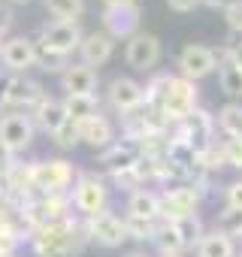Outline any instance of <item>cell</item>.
<instances>
[{
	"instance_id": "cell-1",
	"label": "cell",
	"mask_w": 242,
	"mask_h": 257,
	"mask_svg": "<svg viewBox=\"0 0 242 257\" xmlns=\"http://www.w3.org/2000/svg\"><path fill=\"white\" fill-rule=\"evenodd\" d=\"M88 239L85 227L76 224L73 218L55 221L49 227H40L31 233V248L37 257H70L82 248V242Z\"/></svg>"
},
{
	"instance_id": "cell-2",
	"label": "cell",
	"mask_w": 242,
	"mask_h": 257,
	"mask_svg": "<svg viewBox=\"0 0 242 257\" xmlns=\"http://www.w3.org/2000/svg\"><path fill=\"white\" fill-rule=\"evenodd\" d=\"M176 131L170 134V140L173 143H182V146H188L194 155H200V152H206L209 146H212V134H215V118L206 112V109H191L179 124H173Z\"/></svg>"
},
{
	"instance_id": "cell-3",
	"label": "cell",
	"mask_w": 242,
	"mask_h": 257,
	"mask_svg": "<svg viewBox=\"0 0 242 257\" xmlns=\"http://www.w3.org/2000/svg\"><path fill=\"white\" fill-rule=\"evenodd\" d=\"M73 164L67 161H34L31 164V191L37 197H49V194H64L73 185Z\"/></svg>"
},
{
	"instance_id": "cell-4",
	"label": "cell",
	"mask_w": 242,
	"mask_h": 257,
	"mask_svg": "<svg viewBox=\"0 0 242 257\" xmlns=\"http://www.w3.org/2000/svg\"><path fill=\"white\" fill-rule=\"evenodd\" d=\"M191 109H197V88H194V82L185 79V76H173L170 91H167V97H164V103H161L164 118H167L170 127H173V124H179Z\"/></svg>"
},
{
	"instance_id": "cell-5",
	"label": "cell",
	"mask_w": 242,
	"mask_h": 257,
	"mask_svg": "<svg viewBox=\"0 0 242 257\" xmlns=\"http://www.w3.org/2000/svg\"><path fill=\"white\" fill-rule=\"evenodd\" d=\"M106 200H109V191H106V185L97 179V176H91V173H82L79 179H76V185H73V197H70V203L85 215V218H94V215H100L103 209H106Z\"/></svg>"
},
{
	"instance_id": "cell-6",
	"label": "cell",
	"mask_w": 242,
	"mask_h": 257,
	"mask_svg": "<svg viewBox=\"0 0 242 257\" xmlns=\"http://www.w3.org/2000/svg\"><path fill=\"white\" fill-rule=\"evenodd\" d=\"M82 37L85 34L79 31V25H73V22H52L40 34V49H46V52H52L58 58H67V55L79 52Z\"/></svg>"
},
{
	"instance_id": "cell-7",
	"label": "cell",
	"mask_w": 242,
	"mask_h": 257,
	"mask_svg": "<svg viewBox=\"0 0 242 257\" xmlns=\"http://www.w3.org/2000/svg\"><path fill=\"white\" fill-rule=\"evenodd\" d=\"M34 134H37V127H34L31 115H25V112L0 115V143H4L13 155H22L34 143Z\"/></svg>"
},
{
	"instance_id": "cell-8",
	"label": "cell",
	"mask_w": 242,
	"mask_h": 257,
	"mask_svg": "<svg viewBox=\"0 0 242 257\" xmlns=\"http://www.w3.org/2000/svg\"><path fill=\"white\" fill-rule=\"evenodd\" d=\"M200 194L203 188H170L161 194V218L164 221H182L188 215L197 212V203H200Z\"/></svg>"
},
{
	"instance_id": "cell-9",
	"label": "cell",
	"mask_w": 242,
	"mask_h": 257,
	"mask_svg": "<svg viewBox=\"0 0 242 257\" xmlns=\"http://www.w3.org/2000/svg\"><path fill=\"white\" fill-rule=\"evenodd\" d=\"M85 233H88V239H94V242H100V245H106V248H118L121 242L128 239L125 221H121L115 212H106V209H103L100 215L88 218Z\"/></svg>"
},
{
	"instance_id": "cell-10",
	"label": "cell",
	"mask_w": 242,
	"mask_h": 257,
	"mask_svg": "<svg viewBox=\"0 0 242 257\" xmlns=\"http://www.w3.org/2000/svg\"><path fill=\"white\" fill-rule=\"evenodd\" d=\"M43 100V88L40 82L28 79V76H13L4 82L0 91V106H16V109H34Z\"/></svg>"
},
{
	"instance_id": "cell-11",
	"label": "cell",
	"mask_w": 242,
	"mask_h": 257,
	"mask_svg": "<svg viewBox=\"0 0 242 257\" xmlns=\"http://www.w3.org/2000/svg\"><path fill=\"white\" fill-rule=\"evenodd\" d=\"M179 67H182V76L197 82V79H206L209 73L218 70V52L215 49H206V46H185L182 55H179Z\"/></svg>"
},
{
	"instance_id": "cell-12",
	"label": "cell",
	"mask_w": 242,
	"mask_h": 257,
	"mask_svg": "<svg viewBox=\"0 0 242 257\" xmlns=\"http://www.w3.org/2000/svg\"><path fill=\"white\" fill-rule=\"evenodd\" d=\"M109 103H112V109L131 115V112L146 106V88L128 76H118L109 82Z\"/></svg>"
},
{
	"instance_id": "cell-13",
	"label": "cell",
	"mask_w": 242,
	"mask_h": 257,
	"mask_svg": "<svg viewBox=\"0 0 242 257\" xmlns=\"http://www.w3.org/2000/svg\"><path fill=\"white\" fill-rule=\"evenodd\" d=\"M103 28L112 40H131L140 34V7H109L103 10Z\"/></svg>"
},
{
	"instance_id": "cell-14",
	"label": "cell",
	"mask_w": 242,
	"mask_h": 257,
	"mask_svg": "<svg viewBox=\"0 0 242 257\" xmlns=\"http://www.w3.org/2000/svg\"><path fill=\"white\" fill-rule=\"evenodd\" d=\"M128 64L140 73H149L158 61H161V40L155 34H137L128 40V52H125Z\"/></svg>"
},
{
	"instance_id": "cell-15",
	"label": "cell",
	"mask_w": 242,
	"mask_h": 257,
	"mask_svg": "<svg viewBox=\"0 0 242 257\" xmlns=\"http://www.w3.org/2000/svg\"><path fill=\"white\" fill-rule=\"evenodd\" d=\"M0 61L13 73H25V70L37 67V43L28 37H13L0 46Z\"/></svg>"
},
{
	"instance_id": "cell-16",
	"label": "cell",
	"mask_w": 242,
	"mask_h": 257,
	"mask_svg": "<svg viewBox=\"0 0 242 257\" xmlns=\"http://www.w3.org/2000/svg\"><path fill=\"white\" fill-rule=\"evenodd\" d=\"M31 121H34V127H40L43 134L55 137L61 127L67 124L64 103H61V100H55V97H46V94H43V100H40V103L34 106V112H31Z\"/></svg>"
},
{
	"instance_id": "cell-17",
	"label": "cell",
	"mask_w": 242,
	"mask_h": 257,
	"mask_svg": "<svg viewBox=\"0 0 242 257\" xmlns=\"http://www.w3.org/2000/svg\"><path fill=\"white\" fill-rule=\"evenodd\" d=\"M112 49H115V43H112V37L106 31H91V34L82 37L79 55H82V64L94 70V67H103L112 58Z\"/></svg>"
},
{
	"instance_id": "cell-18",
	"label": "cell",
	"mask_w": 242,
	"mask_h": 257,
	"mask_svg": "<svg viewBox=\"0 0 242 257\" xmlns=\"http://www.w3.org/2000/svg\"><path fill=\"white\" fill-rule=\"evenodd\" d=\"M61 85L67 94H79L88 97L97 91V70L85 67V64H67V70L61 73Z\"/></svg>"
},
{
	"instance_id": "cell-19",
	"label": "cell",
	"mask_w": 242,
	"mask_h": 257,
	"mask_svg": "<svg viewBox=\"0 0 242 257\" xmlns=\"http://www.w3.org/2000/svg\"><path fill=\"white\" fill-rule=\"evenodd\" d=\"M79 140L94 146V149H106L112 146L115 140V131H112V121L106 115H94V118H85L79 121Z\"/></svg>"
},
{
	"instance_id": "cell-20",
	"label": "cell",
	"mask_w": 242,
	"mask_h": 257,
	"mask_svg": "<svg viewBox=\"0 0 242 257\" xmlns=\"http://www.w3.org/2000/svg\"><path fill=\"white\" fill-rule=\"evenodd\" d=\"M128 215L158 221V218H161V194L146 191V188L134 191V194H131V200H128Z\"/></svg>"
},
{
	"instance_id": "cell-21",
	"label": "cell",
	"mask_w": 242,
	"mask_h": 257,
	"mask_svg": "<svg viewBox=\"0 0 242 257\" xmlns=\"http://www.w3.org/2000/svg\"><path fill=\"white\" fill-rule=\"evenodd\" d=\"M64 112H67V118L70 121H85V118H94V115H100V100H97V94H88V97H79V94H67L64 100Z\"/></svg>"
},
{
	"instance_id": "cell-22",
	"label": "cell",
	"mask_w": 242,
	"mask_h": 257,
	"mask_svg": "<svg viewBox=\"0 0 242 257\" xmlns=\"http://www.w3.org/2000/svg\"><path fill=\"white\" fill-rule=\"evenodd\" d=\"M197 257H236V245L221 230H212V233H203L197 245Z\"/></svg>"
},
{
	"instance_id": "cell-23",
	"label": "cell",
	"mask_w": 242,
	"mask_h": 257,
	"mask_svg": "<svg viewBox=\"0 0 242 257\" xmlns=\"http://www.w3.org/2000/svg\"><path fill=\"white\" fill-rule=\"evenodd\" d=\"M43 4H46L49 16L55 22H73V25H79V19L85 13V0H43Z\"/></svg>"
},
{
	"instance_id": "cell-24",
	"label": "cell",
	"mask_w": 242,
	"mask_h": 257,
	"mask_svg": "<svg viewBox=\"0 0 242 257\" xmlns=\"http://www.w3.org/2000/svg\"><path fill=\"white\" fill-rule=\"evenodd\" d=\"M137 161H140V152H134V149H128V146H112V149L103 155V164H106V170H109L112 176L131 170Z\"/></svg>"
},
{
	"instance_id": "cell-25",
	"label": "cell",
	"mask_w": 242,
	"mask_h": 257,
	"mask_svg": "<svg viewBox=\"0 0 242 257\" xmlns=\"http://www.w3.org/2000/svg\"><path fill=\"white\" fill-rule=\"evenodd\" d=\"M215 124H218V131H221L224 137H242V106L227 103V106L218 112Z\"/></svg>"
},
{
	"instance_id": "cell-26",
	"label": "cell",
	"mask_w": 242,
	"mask_h": 257,
	"mask_svg": "<svg viewBox=\"0 0 242 257\" xmlns=\"http://www.w3.org/2000/svg\"><path fill=\"white\" fill-rule=\"evenodd\" d=\"M155 242H158L161 254H176V251H185V242H182V236H179L176 224H173V221H164V218H161V227H158V233H155Z\"/></svg>"
},
{
	"instance_id": "cell-27",
	"label": "cell",
	"mask_w": 242,
	"mask_h": 257,
	"mask_svg": "<svg viewBox=\"0 0 242 257\" xmlns=\"http://www.w3.org/2000/svg\"><path fill=\"white\" fill-rule=\"evenodd\" d=\"M218 82H221L224 94H242V73L224 55H218Z\"/></svg>"
},
{
	"instance_id": "cell-28",
	"label": "cell",
	"mask_w": 242,
	"mask_h": 257,
	"mask_svg": "<svg viewBox=\"0 0 242 257\" xmlns=\"http://www.w3.org/2000/svg\"><path fill=\"white\" fill-rule=\"evenodd\" d=\"M158 227H161V218H158V221H149V218H134V215H128V218H125L128 239H140V242H146V239H155Z\"/></svg>"
},
{
	"instance_id": "cell-29",
	"label": "cell",
	"mask_w": 242,
	"mask_h": 257,
	"mask_svg": "<svg viewBox=\"0 0 242 257\" xmlns=\"http://www.w3.org/2000/svg\"><path fill=\"white\" fill-rule=\"evenodd\" d=\"M173 224H176V230H179V236H182L185 248L200 245V239H203V224H200V218H197V215H188V218L173 221Z\"/></svg>"
},
{
	"instance_id": "cell-30",
	"label": "cell",
	"mask_w": 242,
	"mask_h": 257,
	"mask_svg": "<svg viewBox=\"0 0 242 257\" xmlns=\"http://www.w3.org/2000/svg\"><path fill=\"white\" fill-rule=\"evenodd\" d=\"M170 82H173V76H167V73L155 76V79L146 85V106L161 109V103H164V97H167V91H170Z\"/></svg>"
},
{
	"instance_id": "cell-31",
	"label": "cell",
	"mask_w": 242,
	"mask_h": 257,
	"mask_svg": "<svg viewBox=\"0 0 242 257\" xmlns=\"http://www.w3.org/2000/svg\"><path fill=\"white\" fill-rule=\"evenodd\" d=\"M215 230H221L224 236H242V209H236V206H227L224 212H221V218H218V227Z\"/></svg>"
},
{
	"instance_id": "cell-32",
	"label": "cell",
	"mask_w": 242,
	"mask_h": 257,
	"mask_svg": "<svg viewBox=\"0 0 242 257\" xmlns=\"http://www.w3.org/2000/svg\"><path fill=\"white\" fill-rule=\"evenodd\" d=\"M52 140H55V146H58V149H64V152H70V149H76V146L82 143V140H79V124L67 118V124L61 127V131H58V134H55Z\"/></svg>"
},
{
	"instance_id": "cell-33",
	"label": "cell",
	"mask_w": 242,
	"mask_h": 257,
	"mask_svg": "<svg viewBox=\"0 0 242 257\" xmlns=\"http://www.w3.org/2000/svg\"><path fill=\"white\" fill-rule=\"evenodd\" d=\"M197 164H200L206 173H212V170H221V167L227 164V161H224V149L212 143L206 152H200V155H197Z\"/></svg>"
},
{
	"instance_id": "cell-34",
	"label": "cell",
	"mask_w": 242,
	"mask_h": 257,
	"mask_svg": "<svg viewBox=\"0 0 242 257\" xmlns=\"http://www.w3.org/2000/svg\"><path fill=\"white\" fill-rule=\"evenodd\" d=\"M221 149H224V161H227V167L242 170V137H227V143H224Z\"/></svg>"
},
{
	"instance_id": "cell-35",
	"label": "cell",
	"mask_w": 242,
	"mask_h": 257,
	"mask_svg": "<svg viewBox=\"0 0 242 257\" xmlns=\"http://www.w3.org/2000/svg\"><path fill=\"white\" fill-rule=\"evenodd\" d=\"M224 19H227L230 31L242 37V0H230V4L224 7Z\"/></svg>"
},
{
	"instance_id": "cell-36",
	"label": "cell",
	"mask_w": 242,
	"mask_h": 257,
	"mask_svg": "<svg viewBox=\"0 0 242 257\" xmlns=\"http://www.w3.org/2000/svg\"><path fill=\"white\" fill-rule=\"evenodd\" d=\"M221 55H224L233 67H239V73H242V40H239V43H227Z\"/></svg>"
},
{
	"instance_id": "cell-37",
	"label": "cell",
	"mask_w": 242,
	"mask_h": 257,
	"mask_svg": "<svg viewBox=\"0 0 242 257\" xmlns=\"http://www.w3.org/2000/svg\"><path fill=\"white\" fill-rule=\"evenodd\" d=\"M227 206H236V209H242V182H233V185H227Z\"/></svg>"
},
{
	"instance_id": "cell-38",
	"label": "cell",
	"mask_w": 242,
	"mask_h": 257,
	"mask_svg": "<svg viewBox=\"0 0 242 257\" xmlns=\"http://www.w3.org/2000/svg\"><path fill=\"white\" fill-rule=\"evenodd\" d=\"M13 28V10L10 7H0V40H4Z\"/></svg>"
},
{
	"instance_id": "cell-39",
	"label": "cell",
	"mask_w": 242,
	"mask_h": 257,
	"mask_svg": "<svg viewBox=\"0 0 242 257\" xmlns=\"http://www.w3.org/2000/svg\"><path fill=\"white\" fill-rule=\"evenodd\" d=\"M167 4H170V10H176V13H191V10L200 7V0H167Z\"/></svg>"
},
{
	"instance_id": "cell-40",
	"label": "cell",
	"mask_w": 242,
	"mask_h": 257,
	"mask_svg": "<svg viewBox=\"0 0 242 257\" xmlns=\"http://www.w3.org/2000/svg\"><path fill=\"white\" fill-rule=\"evenodd\" d=\"M13 164H16V155H13V152H10V149L4 146V143H0V170L7 173V170H10Z\"/></svg>"
},
{
	"instance_id": "cell-41",
	"label": "cell",
	"mask_w": 242,
	"mask_h": 257,
	"mask_svg": "<svg viewBox=\"0 0 242 257\" xmlns=\"http://www.w3.org/2000/svg\"><path fill=\"white\" fill-rule=\"evenodd\" d=\"M137 0H103V7L109 10V7H134Z\"/></svg>"
},
{
	"instance_id": "cell-42",
	"label": "cell",
	"mask_w": 242,
	"mask_h": 257,
	"mask_svg": "<svg viewBox=\"0 0 242 257\" xmlns=\"http://www.w3.org/2000/svg\"><path fill=\"white\" fill-rule=\"evenodd\" d=\"M200 4H206V7H212V10H218V7L224 10V7H227V0H200Z\"/></svg>"
},
{
	"instance_id": "cell-43",
	"label": "cell",
	"mask_w": 242,
	"mask_h": 257,
	"mask_svg": "<svg viewBox=\"0 0 242 257\" xmlns=\"http://www.w3.org/2000/svg\"><path fill=\"white\" fill-rule=\"evenodd\" d=\"M125 257H149L146 251H131V254H125Z\"/></svg>"
},
{
	"instance_id": "cell-44",
	"label": "cell",
	"mask_w": 242,
	"mask_h": 257,
	"mask_svg": "<svg viewBox=\"0 0 242 257\" xmlns=\"http://www.w3.org/2000/svg\"><path fill=\"white\" fill-rule=\"evenodd\" d=\"M161 257H185L182 251H176V254H161Z\"/></svg>"
},
{
	"instance_id": "cell-45",
	"label": "cell",
	"mask_w": 242,
	"mask_h": 257,
	"mask_svg": "<svg viewBox=\"0 0 242 257\" xmlns=\"http://www.w3.org/2000/svg\"><path fill=\"white\" fill-rule=\"evenodd\" d=\"M0 257H19V254H16V251H10V254H0Z\"/></svg>"
},
{
	"instance_id": "cell-46",
	"label": "cell",
	"mask_w": 242,
	"mask_h": 257,
	"mask_svg": "<svg viewBox=\"0 0 242 257\" xmlns=\"http://www.w3.org/2000/svg\"><path fill=\"white\" fill-rule=\"evenodd\" d=\"M13 4H28V0H13Z\"/></svg>"
},
{
	"instance_id": "cell-47",
	"label": "cell",
	"mask_w": 242,
	"mask_h": 257,
	"mask_svg": "<svg viewBox=\"0 0 242 257\" xmlns=\"http://www.w3.org/2000/svg\"><path fill=\"white\" fill-rule=\"evenodd\" d=\"M0 182H4V170H0Z\"/></svg>"
},
{
	"instance_id": "cell-48",
	"label": "cell",
	"mask_w": 242,
	"mask_h": 257,
	"mask_svg": "<svg viewBox=\"0 0 242 257\" xmlns=\"http://www.w3.org/2000/svg\"><path fill=\"white\" fill-rule=\"evenodd\" d=\"M227 4H230V0H227Z\"/></svg>"
}]
</instances>
